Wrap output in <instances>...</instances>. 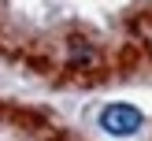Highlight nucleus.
Returning a JSON list of instances; mask_svg holds the SVG:
<instances>
[{
    "label": "nucleus",
    "mask_w": 152,
    "mask_h": 141,
    "mask_svg": "<svg viewBox=\"0 0 152 141\" xmlns=\"http://www.w3.org/2000/svg\"><path fill=\"white\" fill-rule=\"evenodd\" d=\"M141 123H145V115H141L134 104H108V108L100 111V126L111 137H130V134L141 130Z\"/></svg>",
    "instance_id": "f257e3e1"
},
{
    "label": "nucleus",
    "mask_w": 152,
    "mask_h": 141,
    "mask_svg": "<svg viewBox=\"0 0 152 141\" xmlns=\"http://www.w3.org/2000/svg\"><path fill=\"white\" fill-rule=\"evenodd\" d=\"M71 59H74V63H89V59H93V48H86V45H78V48L71 52Z\"/></svg>",
    "instance_id": "f03ea898"
}]
</instances>
